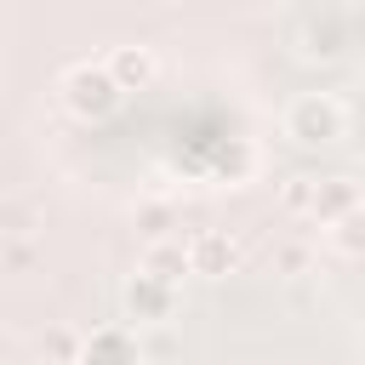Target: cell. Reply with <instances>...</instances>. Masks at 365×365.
I'll return each instance as SVG.
<instances>
[{"label": "cell", "instance_id": "6da1fadb", "mask_svg": "<svg viewBox=\"0 0 365 365\" xmlns=\"http://www.w3.org/2000/svg\"><path fill=\"white\" fill-rule=\"evenodd\" d=\"M285 137L302 148H331L348 137V108L331 91H297L285 103Z\"/></svg>", "mask_w": 365, "mask_h": 365}, {"label": "cell", "instance_id": "7a4b0ae2", "mask_svg": "<svg viewBox=\"0 0 365 365\" xmlns=\"http://www.w3.org/2000/svg\"><path fill=\"white\" fill-rule=\"evenodd\" d=\"M63 103H68V114H80V120H103V114L120 103V86L108 80L103 57H80V63L63 68Z\"/></svg>", "mask_w": 365, "mask_h": 365}, {"label": "cell", "instance_id": "3957f363", "mask_svg": "<svg viewBox=\"0 0 365 365\" xmlns=\"http://www.w3.org/2000/svg\"><path fill=\"white\" fill-rule=\"evenodd\" d=\"M297 51H302L308 63H336V57L348 51V11H336V6L308 11V17L297 23Z\"/></svg>", "mask_w": 365, "mask_h": 365}, {"label": "cell", "instance_id": "277c9868", "mask_svg": "<svg viewBox=\"0 0 365 365\" xmlns=\"http://www.w3.org/2000/svg\"><path fill=\"white\" fill-rule=\"evenodd\" d=\"M120 308H125V319H137V325H165V319L177 314V291L160 285V279H148V274H131L125 291H120Z\"/></svg>", "mask_w": 365, "mask_h": 365}, {"label": "cell", "instance_id": "5b68a950", "mask_svg": "<svg viewBox=\"0 0 365 365\" xmlns=\"http://www.w3.org/2000/svg\"><path fill=\"white\" fill-rule=\"evenodd\" d=\"M103 68H108V80H114V86H120V97H125V91H148V86H154L160 57H154V46L125 40V46H114V51L103 57Z\"/></svg>", "mask_w": 365, "mask_h": 365}, {"label": "cell", "instance_id": "8992f818", "mask_svg": "<svg viewBox=\"0 0 365 365\" xmlns=\"http://www.w3.org/2000/svg\"><path fill=\"white\" fill-rule=\"evenodd\" d=\"M74 365H143V342L125 325H97L91 336H80V359Z\"/></svg>", "mask_w": 365, "mask_h": 365}, {"label": "cell", "instance_id": "52a82bcc", "mask_svg": "<svg viewBox=\"0 0 365 365\" xmlns=\"http://www.w3.org/2000/svg\"><path fill=\"white\" fill-rule=\"evenodd\" d=\"M182 251H188V274H205V279H222V274L240 268V245L222 228H200Z\"/></svg>", "mask_w": 365, "mask_h": 365}, {"label": "cell", "instance_id": "ba28073f", "mask_svg": "<svg viewBox=\"0 0 365 365\" xmlns=\"http://www.w3.org/2000/svg\"><path fill=\"white\" fill-rule=\"evenodd\" d=\"M348 211H359V182H354L348 171L314 177V194H308V217L331 228V222H336V217H348Z\"/></svg>", "mask_w": 365, "mask_h": 365}, {"label": "cell", "instance_id": "9c48e42d", "mask_svg": "<svg viewBox=\"0 0 365 365\" xmlns=\"http://www.w3.org/2000/svg\"><path fill=\"white\" fill-rule=\"evenodd\" d=\"M137 274H148V279H160V285H171L177 291V279L188 274V251H182V240H148L143 245V262H137Z\"/></svg>", "mask_w": 365, "mask_h": 365}, {"label": "cell", "instance_id": "30bf717a", "mask_svg": "<svg viewBox=\"0 0 365 365\" xmlns=\"http://www.w3.org/2000/svg\"><path fill=\"white\" fill-rule=\"evenodd\" d=\"M331 245H336L342 257H359V251H365V217H359V211L336 217V222H331Z\"/></svg>", "mask_w": 365, "mask_h": 365}, {"label": "cell", "instance_id": "8fae6325", "mask_svg": "<svg viewBox=\"0 0 365 365\" xmlns=\"http://www.w3.org/2000/svg\"><path fill=\"white\" fill-rule=\"evenodd\" d=\"M308 194H314V171H297V177H285L279 205H285V211H297V217H308Z\"/></svg>", "mask_w": 365, "mask_h": 365}, {"label": "cell", "instance_id": "7c38bea8", "mask_svg": "<svg viewBox=\"0 0 365 365\" xmlns=\"http://www.w3.org/2000/svg\"><path fill=\"white\" fill-rule=\"evenodd\" d=\"M302 268H308V245H302V240H285V245L274 251V274L291 279V274H302Z\"/></svg>", "mask_w": 365, "mask_h": 365}, {"label": "cell", "instance_id": "4fadbf2b", "mask_svg": "<svg viewBox=\"0 0 365 365\" xmlns=\"http://www.w3.org/2000/svg\"><path fill=\"white\" fill-rule=\"evenodd\" d=\"M6 262H11V268H29V262H34V245H29V240H11V245H6Z\"/></svg>", "mask_w": 365, "mask_h": 365}]
</instances>
